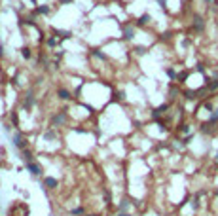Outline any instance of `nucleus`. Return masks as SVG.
I'll return each instance as SVG.
<instances>
[{
  "label": "nucleus",
  "mask_w": 218,
  "mask_h": 216,
  "mask_svg": "<svg viewBox=\"0 0 218 216\" xmlns=\"http://www.w3.org/2000/svg\"><path fill=\"white\" fill-rule=\"evenodd\" d=\"M63 2H70V0H63Z\"/></svg>",
  "instance_id": "10"
},
{
  "label": "nucleus",
  "mask_w": 218,
  "mask_h": 216,
  "mask_svg": "<svg viewBox=\"0 0 218 216\" xmlns=\"http://www.w3.org/2000/svg\"><path fill=\"white\" fill-rule=\"evenodd\" d=\"M131 34H133L131 29H125V36H127V38H131Z\"/></svg>",
  "instance_id": "8"
},
{
  "label": "nucleus",
  "mask_w": 218,
  "mask_h": 216,
  "mask_svg": "<svg viewBox=\"0 0 218 216\" xmlns=\"http://www.w3.org/2000/svg\"><path fill=\"white\" fill-rule=\"evenodd\" d=\"M59 95H61V99H70V93H68V91H65V89H61Z\"/></svg>",
  "instance_id": "4"
},
{
  "label": "nucleus",
  "mask_w": 218,
  "mask_h": 216,
  "mask_svg": "<svg viewBox=\"0 0 218 216\" xmlns=\"http://www.w3.org/2000/svg\"><path fill=\"white\" fill-rule=\"evenodd\" d=\"M148 21H150V15H142L139 23H141V25H144V23H148Z\"/></svg>",
  "instance_id": "5"
},
{
  "label": "nucleus",
  "mask_w": 218,
  "mask_h": 216,
  "mask_svg": "<svg viewBox=\"0 0 218 216\" xmlns=\"http://www.w3.org/2000/svg\"><path fill=\"white\" fill-rule=\"evenodd\" d=\"M214 159H216V161H218V152H216V158H214Z\"/></svg>",
  "instance_id": "9"
},
{
  "label": "nucleus",
  "mask_w": 218,
  "mask_h": 216,
  "mask_svg": "<svg viewBox=\"0 0 218 216\" xmlns=\"http://www.w3.org/2000/svg\"><path fill=\"white\" fill-rule=\"evenodd\" d=\"M207 2H213V0H207Z\"/></svg>",
  "instance_id": "11"
},
{
  "label": "nucleus",
  "mask_w": 218,
  "mask_h": 216,
  "mask_svg": "<svg viewBox=\"0 0 218 216\" xmlns=\"http://www.w3.org/2000/svg\"><path fill=\"white\" fill-rule=\"evenodd\" d=\"M63 122H65V114H59V116L53 118V125H61Z\"/></svg>",
  "instance_id": "2"
},
{
  "label": "nucleus",
  "mask_w": 218,
  "mask_h": 216,
  "mask_svg": "<svg viewBox=\"0 0 218 216\" xmlns=\"http://www.w3.org/2000/svg\"><path fill=\"white\" fill-rule=\"evenodd\" d=\"M38 12H40V14H48V8H46V6H42V8H38Z\"/></svg>",
  "instance_id": "7"
},
{
  "label": "nucleus",
  "mask_w": 218,
  "mask_h": 216,
  "mask_svg": "<svg viewBox=\"0 0 218 216\" xmlns=\"http://www.w3.org/2000/svg\"><path fill=\"white\" fill-rule=\"evenodd\" d=\"M29 171H32V175H40V169H38V165H34V163H27Z\"/></svg>",
  "instance_id": "1"
},
{
  "label": "nucleus",
  "mask_w": 218,
  "mask_h": 216,
  "mask_svg": "<svg viewBox=\"0 0 218 216\" xmlns=\"http://www.w3.org/2000/svg\"><path fill=\"white\" fill-rule=\"evenodd\" d=\"M46 186H48V188H55V186H57V180L55 178H46Z\"/></svg>",
  "instance_id": "3"
},
{
  "label": "nucleus",
  "mask_w": 218,
  "mask_h": 216,
  "mask_svg": "<svg viewBox=\"0 0 218 216\" xmlns=\"http://www.w3.org/2000/svg\"><path fill=\"white\" fill-rule=\"evenodd\" d=\"M23 57H27V59H29V57H31V51H29V50H27V48H25V50H23Z\"/></svg>",
  "instance_id": "6"
}]
</instances>
